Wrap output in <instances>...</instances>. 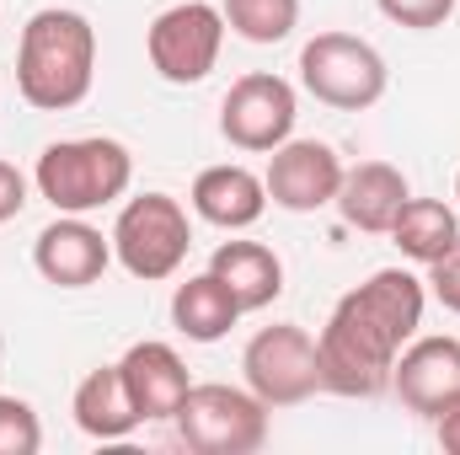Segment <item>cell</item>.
I'll return each mask as SVG.
<instances>
[{
    "label": "cell",
    "instance_id": "obj_1",
    "mask_svg": "<svg viewBox=\"0 0 460 455\" xmlns=\"http://www.w3.org/2000/svg\"><path fill=\"white\" fill-rule=\"evenodd\" d=\"M429 284L407 268H375L332 306L327 327L316 333L322 391L364 402L391 391V364L423 327Z\"/></svg>",
    "mask_w": 460,
    "mask_h": 455
},
{
    "label": "cell",
    "instance_id": "obj_2",
    "mask_svg": "<svg viewBox=\"0 0 460 455\" xmlns=\"http://www.w3.org/2000/svg\"><path fill=\"white\" fill-rule=\"evenodd\" d=\"M97 81V27L70 5H43L27 16L16 43V92L38 113H70Z\"/></svg>",
    "mask_w": 460,
    "mask_h": 455
},
{
    "label": "cell",
    "instance_id": "obj_3",
    "mask_svg": "<svg viewBox=\"0 0 460 455\" xmlns=\"http://www.w3.org/2000/svg\"><path fill=\"white\" fill-rule=\"evenodd\" d=\"M128 183H134V156L113 134L54 139L32 166V188L38 199L54 204V215H97L128 193Z\"/></svg>",
    "mask_w": 460,
    "mask_h": 455
},
{
    "label": "cell",
    "instance_id": "obj_4",
    "mask_svg": "<svg viewBox=\"0 0 460 455\" xmlns=\"http://www.w3.org/2000/svg\"><path fill=\"white\" fill-rule=\"evenodd\" d=\"M113 263L139 279V284H161L188 263L193 246V220L172 193H139L118 210L113 220Z\"/></svg>",
    "mask_w": 460,
    "mask_h": 455
},
{
    "label": "cell",
    "instance_id": "obj_5",
    "mask_svg": "<svg viewBox=\"0 0 460 455\" xmlns=\"http://www.w3.org/2000/svg\"><path fill=\"white\" fill-rule=\"evenodd\" d=\"M300 86L338 108V113H364L385 97L391 86V70H385V54L369 43V38H353V32H316L305 49H300Z\"/></svg>",
    "mask_w": 460,
    "mask_h": 455
},
{
    "label": "cell",
    "instance_id": "obj_6",
    "mask_svg": "<svg viewBox=\"0 0 460 455\" xmlns=\"http://www.w3.org/2000/svg\"><path fill=\"white\" fill-rule=\"evenodd\" d=\"M172 424L177 440L199 455H252L268 445V402L220 380L193 386Z\"/></svg>",
    "mask_w": 460,
    "mask_h": 455
},
{
    "label": "cell",
    "instance_id": "obj_7",
    "mask_svg": "<svg viewBox=\"0 0 460 455\" xmlns=\"http://www.w3.org/2000/svg\"><path fill=\"white\" fill-rule=\"evenodd\" d=\"M241 375L246 391L273 407H300L322 391V359H316V338L300 322H273L257 327L252 343L241 348Z\"/></svg>",
    "mask_w": 460,
    "mask_h": 455
},
{
    "label": "cell",
    "instance_id": "obj_8",
    "mask_svg": "<svg viewBox=\"0 0 460 455\" xmlns=\"http://www.w3.org/2000/svg\"><path fill=\"white\" fill-rule=\"evenodd\" d=\"M226 11L209 5V0H182V5H166L150 32H145V54H150V70L166 81V86H199L209 81V70L220 65V49H226Z\"/></svg>",
    "mask_w": 460,
    "mask_h": 455
},
{
    "label": "cell",
    "instance_id": "obj_9",
    "mask_svg": "<svg viewBox=\"0 0 460 455\" xmlns=\"http://www.w3.org/2000/svg\"><path fill=\"white\" fill-rule=\"evenodd\" d=\"M300 118V97L284 76L273 70H252L241 81H230L226 103H220V134L246 156H273Z\"/></svg>",
    "mask_w": 460,
    "mask_h": 455
},
{
    "label": "cell",
    "instance_id": "obj_10",
    "mask_svg": "<svg viewBox=\"0 0 460 455\" xmlns=\"http://www.w3.org/2000/svg\"><path fill=\"white\" fill-rule=\"evenodd\" d=\"M343 161H338V150L327 145V139H284L273 156H268V172H262V183H268V204H279V210H289V215H316V210H327L332 199H338V188H343Z\"/></svg>",
    "mask_w": 460,
    "mask_h": 455
},
{
    "label": "cell",
    "instance_id": "obj_11",
    "mask_svg": "<svg viewBox=\"0 0 460 455\" xmlns=\"http://www.w3.org/2000/svg\"><path fill=\"white\" fill-rule=\"evenodd\" d=\"M391 391L429 424L460 407V338H412L391 364Z\"/></svg>",
    "mask_w": 460,
    "mask_h": 455
},
{
    "label": "cell",
    "instance_id": "obj_12",
    "mask_svg": "<svg viewBox=\"0 0 460 455\" xmlns=\"http://www.w3.org/2000/svg\"><path fill=\"white\" fill-rule=\"evenodd\" d=\"M108 263H113V236H102L86 215H54L32 241V268L54 290H86L108 273Z\"/></svg>",
    "mask_w": 460,
    "mask_h": 455
},
{
    "label": "cell",
    "instance_id": "obj_13",
    "mask_svg": "<svg viewBox=\"0 0 460 455\" xmlns=\"http://www.w3.org/2000/svg\"><path fill=\"white\" fill-rule=\"evenodd\" d=\"M118 370H123L128 397H134V407H139L145 424H172L177 407H182L188 391H193L188 364H182V353H177L172 343H155V338L128 343L123 359H118Z\"/></svg>",
    "mask_w": 460,
    "mask_h": 455
},
{
    "label": "cell",
    "instance_id": "obj_14",
    "mask_svg": "<svg viewBox=\"0 0 460 455\" xmlns=\"http://www.w3.org/2000/svg\"><path fill=\"white\" fill-rule=\"evenodd\" d=\"M193 215L209 220L220 230H252L262 215H268V183L241 166V161H226V166H204L193 177Z\"/></svg>",
    "mask_w": 460,
    "mask_h": 455
},
{
    "label": "cell",
    "instance_id": "obj_15",
    "mask_svg": "<svg viewBox=\"0 0 460 455\" xmlns=\"http://www.w3.org/2000/svg\"><path fill=\"white\" fill-rule=\"evenodd\" d=\"M407 199H412V188H407L402 166H391V161H358V166L343 172V188H338L332 204H338V215H343L353 230L385 236Z\"/></svg>",
    "mask_w": 460,
    "mask_h": 455
},
{
    "label": "cell",
    "instance_id": "obj_16",
    "mask_svg": "<svg viewBox=\"0 0 460 455\" xmlns=\"http://www.w3.org/2000/svg\"><path fill=\"white\" fill-rule=\"evenodd\" d=\"M70 413H75V429H81L86 440H102V445H108V440H128V434L145 424L118 364H102V370L81 375V386H75V397H70Z\"/></svg>",
    "mask_w": 460,
    "mask_h": 455
},
{
    "label": "cell",
    "instance_id": "obj_17",
    "mask_svg": "<svg viewBox=\"0 0 460 455\" xmlns=\"http://www.w3.org/2000/svg\"><path fill=\"white\" fill-rule=\"evenodd\" d=\"M209 273L226 279L230 295L241 300V311H268L284 295V263L262 241H220L209 257Z\"/></svg>",
    "mask_w": 460,
    "mask_h": 455
},
{
    "label": "cell",
    "instance_id": "obj_18",
    "mask_svg": "<svg viewBox=\"0 0 460 455\" xmlns=\"http://www.w3.org/2000/svg\"><path fill=\"white\" fill-rule=\"evenodd\" d=\"M241 300L230 295L226 279L215 273H193L188 284L172 290V327L182 333L188 343H220L230 338V327L241 322Z\"/></svg>",
    "mask_w": 460,
    "mask_h": 455
},
{
    "label": "cell",
    "instance_id": "obj_19",
    "mask_svg": "<svg viewBox=\"0 0 460 455\" xmlns=\"http://www.w3.org/2000/svg\"><path fill=\"white\" fill-rule=\"evenodd\" d=\"M385 236L396 241V252H402L407 263H423V268H429V263H439V257L460 241V215L445 199H407Z\"/></svg>",
    "mask_w": 460,
    "mask_h": 455
},
{
    "label": "cell",
    "instance_id": "obj_20",
    "mask_svg": "<svg viewBox=\"0 0 460 455\" xmlns=\"http://www.w3.org/2000/svg\"><path fill=\"white\" fill-rule=\"evenodd\" d=\"M226 27L241 43H284L295 27H300V0H226Z\"/></svg>",
    "mask_w": 460,
    "mask_h": 455
},
{
    "label": "cell",
    "instance_id": "obj_21",
    "mask_svg": "<svg viewBox=\"0 0 460 455\" xmlns=\"http://www.w3.org/2000/svg\"><path fill=\"white\" fill-rule=\"evenodd\" d=\"M43 451V424L27 397H0V455H38Z\"/></svg>",
    "mask_w": 460,
    "mask_h": 455
},
{
    "label": "cell",
    "instance_id": "obj_22",
    "mask_svg": "<svg viewBox=\"0 0 460 455\" xmlns=\"http://www.w3.org/2000/svg\"><path fill=\"white\" fill-rule=\"evenodd\" d=\"M375 5H380V16H385V22H396V27L434 32V27H445V22L456 16L460 0H375Z\"/></svg>",
    "mask_w": 460,
    "mask_h": 455
},
{
    "label": "cell",
    "instance_id": "obj_23",
    "mask_svg": "<svg viewBox=\"0 0 460 455\" xmlns=\"http://www.w3.org/2000/svg\"><path fill=\"white\" fill-rule=\"evenodd\" d=\"M423 284H429V295H434L445 311L460 317V241L439 257V263H429V279H423Z\"/></svg>",
    "mask_w": 460,
    "mask_h": 455
},
{
    "label": "cell",
    "instance_id": "obj_24",
    "mask_svg": "<svg viewBox=\"0 0 460 455\" xmlns=\"http://www.w3.org/2000/svg\"><path fill=\"white\" fill-rule=\"evenodd\" d=\"M27 193H32L27 172H22L16 161H0V226H5V220H16V215L27 210Z\"/></svg>",
    "mask_w": 460,
    "mask_h": 455
},
{
    "label": "cell",
    "instance_id": "obj_25",
    "mask_svg": "<svg viewBox=\"0 0 460 455\" xmlns=\"http://www.w3.org/2000/svg\"><path fill=\"white\" fill-rule=\"evenodd\" d=\"M434 434H439V445L450 455H460V407H450L445 418H434Z\"/></svg>",
    "mask_w": 460,
    "mask_h": 455
},
{
    "label": "cell",
    "instance_id": "obj_26",
    "mask_svg": "<svg viewBox=\"0 0 460 455\" xmlns=\"http://www.w3.org/2000/svg\"><path fill=\"white\" fill-rule=\"evenodd\" d=\"M456 199H460V172H456Z\"/></svg>",
    "mask_w": 460,
    "mask_h": 455
}]
</instances>
